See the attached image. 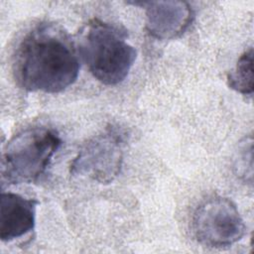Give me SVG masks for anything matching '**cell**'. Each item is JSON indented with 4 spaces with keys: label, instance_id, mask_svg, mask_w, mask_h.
I'll use <instances>...</instances> for the list:
<instances>
[{
    "label": "cell",
    "instance_id": "cell-1",
    "mask_svg": "<svg viewBox=\"0 0 254 254\" xmlns=\"http://www.w3.org/2000/svg\"><path fill=\"white\" fill-rule=\"evenodd\" d=\"M78 59L77 48L62 27L41 23L20 42L14 57V76L25 90L58 93L76 80Z\"/></svg>",
    "mask_w": 254,
    "mask_h": 254
},
{
    "label": "cell",
    "instance_id": "cell-2",
    "mask_svg": "<svg viewBox=\"0 0 254 254\" xmlns=\"http://www.w3.org/2000/svg\"><path fill=\"white\" fill-rule=\"evenodd\" d=\"M126 38V32L113 24L98 19L87 24L77 51L98 81L116 85L128 75L137 54Z\"/></svg>",
    "mask_w": 254,
    "mask_h": 254
},
{
    "label": "cell",
    "instance_id": "cell-3",
    "mask_svg": "<svg viewBox=\"0 0 254 254\" xmlns=\"http://www.w3.org/2000/svg\"><path fill=\"white\" fill-rule=\"evenodd\" d=\"M62 145L59 133L47 126L26 128L8 142L2 157V179L8 185L38 182Z\"/></svg>",
    "mask_w": 254,
    "mask_h": 254
},
{
    "label": "cell",
    "instance_id": "cell-4",
    "mask_svg": "<svg viewBox=\"0 0 254 254\" xmlns=\"http://www.w3.org/2000/svg\"><path fill=\"white\" fill-rule=\"evenodd\" d=\"M126 134L110 125L80 148L70 165V173L100 184L111 183L120 173Z\"/></svg>",
    "mask_w": 254,
    "mask_h": 254
},
{
    "label": "cell",
    "instance_id": "cell-5",
    "mask_svg": "<svg viewBox=\"0 0 254 254\" xmlns=\"http://www.w3.org/2000/svg\"><path fill=\"white\" fill-rule=\"evenodd\" d=\"M191 228L200 244L213 248L236 243L246 230L235 203L222 196H212L197 206L192 216Z\"/></svg>",
    "mask_w": 254,
    "mask_h": 254
},
{
    "label": "cell",
    "instance_id": "cell-6",
    "mask_svg": "<svg viewBox=\"0 0 254 254\" xmlns=\"http://www.w3.org/2000/svg\"><path fill=\"white\" fill-rule=\"evenodd\" d=\"M141 5L146 10V29L158 40L180 37L193 18L191 7L184 1H149Z\"/></svg>",
    "mask_w": 254,
    "mask_h": 254
},
{
    "label": "cell",
    "instance_id": "cell-7",
    "mask_svg": "<svg viewBox=\"0 0 254 254\" xmlns=\"http://www.w3.org/2000/svg\"><path fill=\"white\" fill-rule=\"evenodd\" d=\"M38 201L13 192H2L0 199V238L11 241L35 226Z\"/></svg>",
    "mask_w": 254,
    "mask_h": 254
},
{
    "label": "cell",
    "instance_id": "cell-8",
    "mask_svg": "<svg viewBox=\"0 0 254 254\" xmlns=\"http://www.w3.org/2000/svg\"><path fill=\"white\" fill-rule=\"evenodd\" d=\"M230 88L243 95L253 93V49L242 54L234 69L227 75Z\"/></svg>",
    "mask_w": 254,
    "mask_h": 254
}]
</instances>
